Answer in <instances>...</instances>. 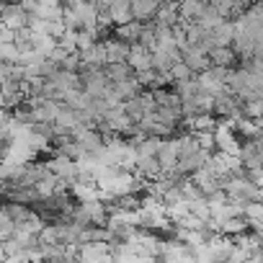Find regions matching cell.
Wrapping results in <instances>:
<instances>
[{
    "label": "cell",
    "mask_w": 263,
    "mask_h": 263,
    "mask_svg": "<svg viewBox=\"0 0 263 263\" xmlns=\"http://www.w3.org/2000/svg\"><path fill=\"white\" fill-rule=\"evenodd\" d=\"M44 165L49 168V173L52 176H57L62 183H67V186H72L75 181H78V163L72 160V158H67V155H49L47 160H44Z\"/></svg>",
    "instance_id": "1"
},
{
    "label": "cell",
    "mask_w": 263,
    "mask_h": 263,
    "mask_svg": "<svg viewBox=\"0 0 263 263\" xmlns=\"http://www.w3.org/2000/svg\"><path fill=\"white\" fill-rule=\"evenodd\" d=\"M227 78H230L227 67H209V70L196 75V83H199L201 90H206L212 96H219V93L227 90Z\"/></svg>",
    "instance_id": "2"
},
{
    "label": "cell",
    "mask_w": 263,
    "mask_h": 263,
    "mask_svg": "<svg viewBox=\"0 0 263 263\" xmlns=\"http://www.w3.org/2000/svg\"><path fill=\"white\" fill-rule=\"evenodd\" d=\"M29 11L21 6V3H3L0 6V21H3L6 29L11 31H21L29 26Z\"/></svg>",
    "instance_id": "3"
},
{
    "label": "cell",
    "mask_w": 263,
    "mask_h": 263,
    "mask_svg": "<svg viewBox=\"0 0 263 263\" xmlns=\"http://www.w3.org/2000/svg\"><path fill=\"white\" fill-rule=\"evenodd\" d=\"M181 62H186L189 70H191L194 75H199V72H204V70L212 67V62H209V52H206L201 44H194V47L181 49Z\"/></svg>",
    "instance_id": "4"
},
{
    "label": "cell",
    "mask_w": 263,
    "mask_h": 263,
    "mask_svg": "<svg viewBox=\"0 0 263 263\" xmlns=\"http://www.w3.org/2000/svg\"><path fill=\"white\" fill-rule=\"evenodd\" d=\"M214 142H217V150L219 153H227V155H237L240 153V137L235 135V132L227 126V124H217V129H214Z\"/></svg>",
    "instance_id": "5"
},
{
    "label": "cell",
    "mask_w": 263,
    "mask_h": 263,
    "mask_svg": "<svg viewBox=\"0 0 263 263\" xmlns=\"http://www.w3.org/2000/svg\"><path fill=\"white\" fill-rule=\"evenodd\" d=\"M126 65L135 70V72H142V70H153V49L142 47L140 42L129 47V57H126Z\"/></svg>",
    "instance_id": "6"
},
{
    "label": "cell",
    "mask_w": 263,
    "mask_h": 263,
    "mask_svg": "<svg viewBox=\"0 0 263 263\" xmlns=\"http://www.w3.org/2000/svg\"><path fill=\"white\" fill-rule=\"evenodd\" d=\"M155 158H158V163H160L163 173L176 171V165H178V145H176V137L163 140V142H160V147H158V153H155Z\"/></svg>",
    "instance_id": "7"
},
{
    "label": "cell",
    "mask_w": 263,
    "mask_h": 263,
    "mask_svg": "<svg viewBox=\"0 0 263 263\" xmlns=\"http://www.w3.org/2000/svg\"><path fill=\"white\" fill-rule=\"evenodd\" d=\"M163 0H132V18L140 24H153Z\"/></svg>",
    "instance_id": "8"
},
{
    "label": "cell",
    "mask_w": 263,
    "mask_h": 263,
    "mask_svg": "<svg viewBox=\"0 0 263 263\" xmlns=\"http://www.w3.org/2000/svg\"><path fill=\"white\" fill-rule=\"evenodd\" d=\"M153 98H155L158 108H183V101H181V96H178V90L173 85L153 88Z\"/></svg>",
    "instance_id": "9"
},
{
    "label": "cell",
    "mask_w": 263,
    "mask_h": 263,
    "mask_svg": "<svg viewBox=\"0 0 263 263\" xmlns=\"http://www.w3.org/2000/svg\"><path fill=\"white\" fill-rule=\"evenodd\" d=\"M178 21H181V6L173 3V0H163L160 8H158V16H155V24L165 26V29H173Z\"/></svg>",
    "instance_id": "10"
},
{
    "label": "cell",
    "mask_w": 263,
    "mask_h": 263,
    "mask_svg": "<svg viewBox=\"0 0 263 263\" xmlns=\"http://www.w3.org/2000/svg\"><path fill=\"white\" fill-rule=\"evenodd\" d=\"M103 47H106V65H114V62H126L132 44H126V42H121L116 36H108L103 42Z\"/></svg>",
    "instance_id": "11"
},
{
    "label": "cell",
    "mask_w": 263,
    "mask_h": 263,
    "mask_svg": "<svg viewBox=\"0 0 263 263\" xmlns=\"http://www.w3.org/2000/svg\"><path fill=\"white\" fill-rule=\"evenodd\" d=\"M209 62H212V67H227V70H232V67H237V54H235L232 47H214L209 52Z\"/></svg>",
    "instance_id": "12"
},
{
    "label": "cell",
    "mask_w": 263,
    "mask_h": 263,
    "mask_svg": "<svg viewBox=\"0 0 263 263\" xmlns=\"http://www.w3.org/2000/svg\"><path fill=\"white\" fill-rule=\"evenodd\" d=\"M142 29H145V24H140V21H129V24L114 26V36L121 39V42H126V44H137L140 36H142Z\"/></svg>",
    "instance_id": "13"
},
{
    "label": "cell",
    "mask_w": 263,
    "mask_h": 263,
    "mask_svg": "<svg viewBox=\"0 0 263 263\" xmlns=\"http://www.w3.org/2000/svg\"><path fill=\"white\" fill-rule=\"evenodd\" d=\"M108 13L114 18V26L135 21V18H132V0H111V3H108Z\"/></svg>",
    "instance_id": "14"
},
{
    "label": "cell",
    "mask_w": 263,
    "mask_h": 263,
    "mask_svg": "<svg viewBox=\"0 0 263 263\" xmlns=\"http://www.w3.org/2000/svg\"><path fill=\"white\" fill-rule=\"evenodd\" d=\"M103 70H106V78L111 83H124L129 78H135V70H132L126 62H114V65H106Z\"/></svg>",
    "instance_id": "15"
},
{
    "label": "cell",
    "mask_w": 263,
    "mask_h": 263,
    "mask_svg": "<svg viewBox=\"0 0 263 263\" xmlns=\"http://www.w3.org/2000/svg\"><path fill=\"white\" fill-rule=\"evenodd\" d=\"M222 21H224V18H222V16H219L212 6H206V8H204V13L199 16V21H196V24H199L204 31H212V29H217Z\"/></svg>",
    "instance_id": "16"
},
{
    "label": "cell",
    "mask_w": 263,
    "mask_h": 263,
    "mask_svg": "<svg viewBox=\"0 0 263 263\" xmlns=\"http://www.w3.org/2000/svg\"><path fill=\"white\" fill-rule=\"evenodd\" d=\"M196 142H199V147H201V150L214 153V150H217V142H214V129H209V132H196Z\"/></svg>",
    "instance_id": "17"
},
{
    "label": "cell",
    "mask_w": 263,
    "mask_h": 263,
    "mask_svg": "<svg viewBox=\"0 0 263 263\" xmlns=\"http://www.w3.org/2000/svg\"><path fill=\"white\" fill-rule=\"evenodd\" d=\"M57 44H60L62 49H67L70 54H72V52H78V31H75V29H67V31L60 36V42H57Z\"/></svg>",
    "instance_id": "18"
},
{
    "label": "cell",
    "mask_w": 263,
    "mask_h": 263,
    "mask_svg": "<svg viewBox=\"0 0 263 263\" xmlns=\"http://www.w3.org/2000/svg\"><path fill=\"white\" fill-rule=\"evenodd\" d=\"M171 78H173V85H176V83H181V80L194 78V72L189 70V65H186V62H181V60H178V62L171 67Z\"/></svg>",
    "instance_id": "19"
},
{
    "label": "cell",
    "mask_w": 263,
    "mask_h": 263,
    "mask_svg": "<svg viewBox=\"0 0 263 263\" xmlns=\"http://www.w3.org/2000/svg\"><path fill=\"white\" fill-rule=\"evenodd\" d=\"M248 176H250V181L258 186V191H263V168H258V171H248Z\"/></svg>",
    "instance_id": "20"
},
{
    "label": "cell",
    "mask_w": 263,
    "mask_h": 263,
    "mask_svg": "<svg viewBox=\"0 0 263 263\" xmlns=\"http://www.w3.org/2000/svg\"><path fill=\"white\" fill-rule=\"evenodd\" d=\"M39 6H47V8H57V6H62V0H36Z\"/></svg>",
    "instance_id": "21"
},
{
    "label": "cell",
    "mask_w": 263,
    "mask_h": 263,
    "mask_svg": "<svg viewBox=\"0 0 263 263\" xmlns=\"http://www.w3.org/2000/svg\"><path fill=\"white\" fill-rule=\"evenodd\" d=\"M80 3H85V0H62V8H78Z\"/></svg>",
    "instance_id": "22"
}]
</instances>
